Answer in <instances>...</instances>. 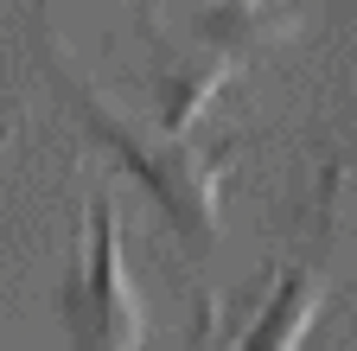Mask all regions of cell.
<instances>
[{
  "label": "cell",
  "instance_id": "obj_1",
  "mask_svg": "<svg viewBox=\"0 0 357 351\" xmlns=\"http://www.w3.org/2000/svg\"><path fill=\"white\" fill-rule=\"evenodd\" d=\"M64 326H70V351H141V300H134V281L115 255L109 217H96V249L83 255L70 281Z\"/></svg>",
  "mask_w": 357,
  "mask_h": 351
}]
</instances>
